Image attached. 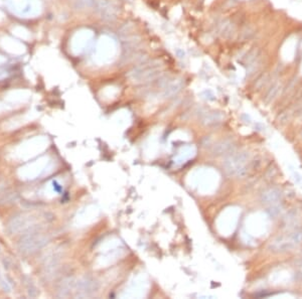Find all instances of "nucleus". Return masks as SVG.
<instances>
[{
	"label": "nucleus",
	"mask_w": 302,
	"mask_h": 299,
	"mask_svg": "<svg viewBox=\"0 0 302 299\" xmlns=\"http://www.w3.org/2000/svg\"><path fill=\"white\" fill-rule=\"evenodd\" d=\"M117 54V44L112 37H101L96 47L95 59L101 65L109 64L115 59Z\"/></svg>",
	"instance_id": "1"
},
{
	"label": "nucleus",
	"mask_w": 302,
	"mask_h": 299,
	"mask_svg": "<svg viewBox=\"0 0 302 299\" xmlns=\"http://www.w3.org/2000/svg\"><path fill=\"white\" fill-rule=\"evenodd\" d=\"M13 3V10L22 15H36L39 13L40 5L38 0H9Z\"/></svg>",
	"instance_id": "2"
},
{
	"label": "nucleus",
	"mask_w": 302,
	"mask_h": 299,
	"mask_svg": "<svg viewBox=\"0 0 302 299\" xmlns=\"http://www.w3.org/2000/svg\"><path fill=\"white\" fill-rule=\"evenodd\" d=\"M93 39V32L88 29L80 30L74 35L72 39V50L75 54H82V52L89 47Z\"/></svg>",
	"instance_id": "3"
}]
</instances>
